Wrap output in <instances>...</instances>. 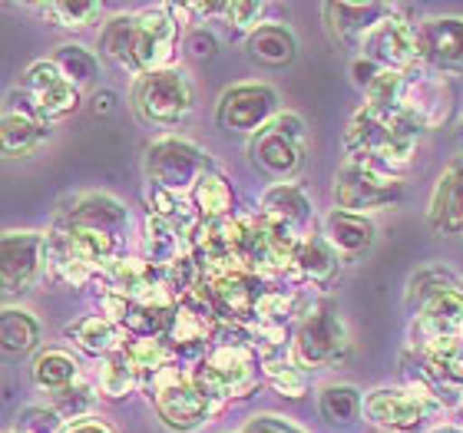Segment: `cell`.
I'll list each match as a JSON object with an SVG mask.
<instances>
[{
    "label": "cell",
    "mask_w": 463,
    "mask_h": 433,
    "mask_svg": "<svg viewBox=\"0 0 463 433\" xmlns=\"http://www.w3.org/2000/svg\"><path fill=\"white\" fill-rule=\"evenodd\" d=\"M179 24L183 20L175 17L169 4L136 14H116L99 30V57L133 80L173 67L175 47L183 40Z\"/></svg>",
    "instance_id": "1"
},
{
    "label": "cell",
    "mask_w": 463,
    "mask_h": 433,
    "mask_svg": "<svg viewBox=\"0 0 463 433\" xmlns=\"http://www.w3.org/2000/svg\"><path fill=\"white\" fill-rule=\"evenodd\" d=\"M420 136L424 133L404 113H381V109L361 103L357 113L347 119L345 153L347 159L401 175V169L414 163L417 149H420Z\"/></svg>",
    "instance_id": "2"
},
{
    "label": "cell",
    "mask_w": 463,
    "mask_h": 433,
    "mask_svg": "<svg viewBox=\"0 0 463 433\" xmlns=\"http://www.w3.org/2000/svg\"><path fill=\"white\" fill-rule=\"evenodd\" d=\"M193 377L199 381V387H203L205 394L213 397V400H219V404L251 397V391L259 387V377H261V357L251 347L249 327L219 325V331L213 337V347L193 367Z\"/></svg>",
    "instance_id": "3"
},
{
    "label": "cell",
    "mask_w": 463,
    "mask_h": 433,
    "mask_svg": "<svg viewBox=\"0 0 463 433\" xmlns=\"http://www.w3.org/2000/svg\"><path fill=\"white\" fill-rule=\"evenodd\" d=\"M146 387H149V400H153L159 424L173 433L203 430L213 417L222 414L225 407L205 394L189 367H179V364H169L163 374L153 377Z\"/></svg>",
    "instance_id": "4"
},
{
    "label": "cell",
    "mask_w": 463,
    "mask_h": 433,
    "mask_svg": "<svg viewBox=\"0 0 463 433\" xmlns=\"http://www.w3.org/2000/svg\"><path fill=\"white\" fill-rule=\"evenodd\" d=\"M195 83L179 67H165L146 77H136L129 87L133 113L153 129H179L195 113Z\"/></svg>",
    "instance_id": "5"
},
{
    "label": "cell",
    "mask_w": 463,
    "mask_h": 433,
    "mask_svg": "<svg viewBox=\"0 0 463 433\" xmlns=\"http://www.w3.org/2000/svg\"><path fill=\"white\" fill-rule=\"evenodd\" d=\"M288 354L305 374L338 367L351 354V331H347L338 308L328 305V301L308 305L305 315L298 318L295 334H291Z\"/></svg>",
    "instance_id": "6"
},
{
    "label": "cell",
    "mask_w": 463,
    "mask_h": 433,
    "mask_svg": "<svg viewBox=\"0 0 463 433\" xmlns=\"http://www.w3.org/2000/svg\"><path fill=\"white\" fill-rule=\"evenodd\" d=\"M213 169H215L213 155L205 153L203 146L173 133L153 139V143L146 146V155H143L146 185L165 189V193L183 195V199H189L195 183L205 173H213Z\"/></svg>",
    "instance_id": "7"
},
{
    "label": "cell",
    "mask_w": 463,
    "mask_h": 433,
    "mask_svg": "<svg viewBox=\"0 0 463 433\" xmlns=\"http://www.w3.org/2000/svg\"><path fill=\"white\" fill-rule=\"evenodd\" d=\"M249 155L261 175L275 183H295L308 159V126L298 113L281 109L265 129L251 136Z\"/></svg>",
    "instance_id": "8"
},
{
    "label": "cell",
    "mask_w": 463,
    "mask_h": 433,
    "mask_svg": "<svg viewBox=\"0 0 463 433\" xmlns=\"http://www.w3.org/2000/svg\"><path fill=\"white\" fill-rule=\"evenodd\" d=\"M335 209L354 215H371L381 209H394L404 199V183L401 175L384 173L377 165L345 159L341 169L335 173V189H331Z\"/></svg>",
    "instance_id": "9"
},
{
    "label": "cell",
    "mask_w": 463,
    "mask_h": 433,
    "mask_svg": "<svg viewBox=\"0 0 463 433\" xmlns=\"http://www.w3.org/2000/svg\"><path fill=\"white\" fill-rule=\"evenodd\" d=\"M440 400L430 387H374L364 394L361 414L371 427L381 433H404L417 430L430 414H440Z\"/></svg>",
    "instance_id": "10"
},
{
    "label": "cell",
    "mask_w": 463,
    "mask_h": 433,
    "mask_svg": "<svg viewBox=\"0 0 463 433\" xmlns=\"http://www.w3.org/2000/svg\"><path fill=\"white\" fill-rule=\"evenodd\" d=\"M20 97L27 103L14 107V113H27L40 123H60L80 109V99H83V89H77L63 73L57 70L53 60H33L27 70H24V80H20Z\"/></svg>",
    "instance_id": "11"
},
{
    "label": "cell",
    "mask_w": 463,
    "mask_h": 433,
    "mask_svg": "<svg viewBox=\"0 0 463 433\" xmlns=\"http://www.w3.org/2000/svg\"><path fill=\"white\" fill-rule=\"evenodd\" d=\"M279 113H281V99L275 87H269V83H232L222 97H219L215 119H219V126H222L225 133L255 136Z\"/></svg>",
    "instance_id": "12"
},
{
    "label": "cell",
    "mask_w": 463,
    "mask_h": 433,
    "mask_svg": "<svg viewBox=\"0 0 463 433\" xmlns=\"http://www.w3.org/2000/svg\"><path fill=\"white\" fill-rule=\"evenodd\" d=\"M367 63L377 70H391V73H411L420 67V50H417V24H407L397 17V10L387 20H381L371 37L357 50Z\"/></svg>",
    "instance_id": "13"
},
{
    "label": "cell",
    "mask_w": 463,
    "mask_h": 433,
    "mask_svg": "<svg viewBox=\"0 0 463 433\" xmlns=\"http://www.w3.org/2000/svg\"><path fill=\"white\" fill-rule=\"evenodd\" d=\"M47 268V235L33 229H17L0 235V281L24 295L37 285Z\"/></svg>",
    "instance_id": "14"
},
{
    "label": "cell",
    "mask_w": 463,
    "mask_h": 433,
    "mask_svg": "<svg viewBox=\"0 0 463 433\" xmlns=\"http://www.w3.org/2000/svg\"><path fill=\"white\" fill-rule=\"evenodd\" d=\"M450 109H454V93H450L444 77L427 73L424 63L407 73L401 113H404L420 133H427V129H440V126L450 119Z\"/></svg>",
    "instance_id": "15"
},
{
    "label": "cell",
    "mask_w": 463,
    "mask_h": 433,
    "mask_svg": "<svg viewBox=\"0 0 463 433\" xmlns=\"http://www.w3.org/2000/svg\"><path fill=\"white\" fill-rule=\"evenodd\" d=\"M427 229L440 239H463V153H457L437 175L427 202Z\"/></svg>",
    "instance_id": "16"
},
{
    "label": "cell",
    "mask_w": 463,
    "mask_h": 433,
    "mask_svg": "<svg viewBox=\"0 0 463 433\" xmlns=\"http://www.w3.org/2000/svg\"><path fill=\"white\" fill-rule=\"evenodd\" d=\"M338 271H341L338 251L325 241L321 229H308L298 239L295 251H291L285 278H291L301 288H328L331 281L338 278Z\"/></svg>",
    "instance_id": "17"
},
{
    "label": "cell",
    "mask_w": 463,
    "mask_h": 433,
    "mask_svg": "<svg viewBox=\"0 0 463 433\" xmlns=\"http://www.w3.org/2000/svg\"><path fill=\"white\" fill-rule=\"evenodd\" d=\"M57 221L60 225H87V229L109 231V235H119V239H123L126 229H129V209H126L116 195L83 193L63 202Z\"/></svg>",
    "instance_id": "18"
},
{
    "label": "cell",
    "mask_w": 463,
    "mask_h": 433,
    "mask_svg": "<svg viewBox=\"0 0 463 433\" xmlns=\"http://www.w3.org/2000/svg\"><path fill=\"white\" fill-rule=\"evenodd\" d=\"M417 50L424 67L463 70V17H430L417 24Z\"/></svg>",
    "instance_id": "19"
},
{
    "label": "cell",
    "mask_w": 463,
    "mask_h": 433,
    "mask_svg": "<svg viewBox=\"0 0 463 433\" xmlns=\"http://www.w3.org/2000/svg\"><path fill=\"white\" fill-rule=\"evenodd\" d=\"M325 27L345 50H361L371 30L394 14L391 4H325Z\"/></svg>",
    "instance_id": "20"
},
{
    "label": "cell",
    "mask_w": 463,
    "mask_h": 433,
    "mask_svg": "<svg viewBox=\"0 0 463 433\" xmlns=\"http://www.w3.org/2000/svg\"><path fill=\"white\" fill-rule=\"evenodd\" d=\"M454 334H463V288H444L420 301L411 325V344Z\"/></svg>",
    "instance_id": "21"
},
{
    "label": "cell",
    "mask_w": 463,
    "mask_h": 433,
    "mask_svg": "<svg viewBox=\"0 0 463 433\" xmlns=\"http://www.w3.org/2000/svg\"><path fill=\"white\" fill-rule=\"evenodd\" d=\"M259 212L305 235L315 221V202H311L308 189L301 183H271L259 199Z\"/></svg>",
    "instance_id": "22"
},
{
    "label": "cell",
    "mask_w": 463,
    "mask_h": 433,
    "mask_svg": "<svg viewBox=\"0 0 463 433\" xmlns=\"http://www.w3.org/2000/svg\"><path fill=\"white\" fill-rule=\"evenodd\" d=\"M321 235H325L331 249L338 251L341 265H345V261L361 259L374 245V221L367 219V215L328 209V215L321 219Z\"/></svg>",
    "instance_id": "23"
},
{
    "label": "cell",
    "mask_w": 463,
    "mask_h": 433,
    "mask_svg": "<svg viewBox=\"0 0 463 433\" xmlns=\"http://www.w3.org/2000/svg\"><path fill=\"white\" fill-rule=\"evenodd\" d=\"M43 337V325L30 308L7 305L0 308V361H24L33 354Z\"/></svg>",
    "instance_id": "24"
},
{
    "label": "cell",
    "mask_w": 463,
    "mask_h": 433,
    "mask_svg": "<svg viewBox=\"0 0 463 433\" xmlns=\"http://www.w3.org/2000/svg\"><path fill=\"white\" fill-rule=\"evenodd\" d=\"M50 129L47 123H40L27 113H7L0 116V159H24V155H33L37 149L50 143Z\"/></svg>",
    "instance_id": "25"
},
{
    "label": "cell",
    "mask_w": 463,
    "mask_h": 433,
    "mask_svg": "<svg viewBox=\"0 0 463 433\" xmlns=\"http://www.w3.org/2000/svg\"><path fill=\"white\" fill-rule=\"evenodd\" d=\"M185 255V231L173 221L159 219V215H146L143 239H139V259L149 261L153 268L165 271L175 259Z\"/></svg>",
    "instance_id": "26"
},
{
    "label": "cell",
    "mask_w": 463,
    "mask_h": 433,
    "mask_svg": "<svg viewBox=\"0 0 463 433\" xmlns=\"http://www.w3.org/2000/svg\"><path fill=\"white\" fill-rule=\"evenodd\" d=\"M63 337H67L77 351H83V354H90V357H99V361L116 354V351L123 347V331L109 318H103V315H87V318L70 321V325L63 327Z\"/></svg>",
    "instance_id": "27"
},
{
    "label": "cell",
    "mask_w": 463,
    "mask_h": 433,
    "mask_svg": "<svg viewBox=\"0 0 463 433\" xmlns=\"http://www.w3.org/2000/svg\"><path fill=\"white\" fill-rule=\"evenodd\" d=\"M189 205L199 221H222L235 215V189H232L229 175L219 173L215 165L213 173H205L195 189L189 193Z\"/></svg>",
    "instance_id": "28"
},
{
    "label": "cell",
    "mask_w": 463,
    "mask_h": 433,
    "mask_svg": "<svg viewBox=\"0 0 463 433\" xmlns=\"http://www.w3.org/2000/svg\"><path fill=\"white\" fill-rule=\"evenodd\" d=\"M245 50L261 67H288L298 53V43L285 24H261L245 37Z\"/></svg>",
    "instance_id": "29"
},
{
    "label": "cell",
    "mask_w": 463,
    "mask_h": 433,
    "mask_svg": "<svg viewBox=\"0 0 463 433\" xmlns=\"http://www.w3.org/2000/svg\"><path fill=\"white\" fill-rule=\"evenodd\" d=\"M119 354L126 357V364L133 367L139 384H149L153 377H159L165 367L173 364V351L163 337H123Z\"/></svg>",
    "instance_id": "30"
},
{
    "label": "cell",
    "mask_w": 463,
    "mask_h": 433,
    "mask_svg": "<svg viewBox=\"0 0 463 433\" xmlns=\"http://www.w3.org/2000/svg\"><path fill=\"white\" fill-rule=\"evenodd\" d=\"M30 381L37 391L43 394H53V391H63L67 384L80 381V361L63 347H50V351H40L33 367H30Z\"/></svg>",
    "instance_id": "31"
},
{
    "label": "cell",
    "mask_w": 463,
    "mask_h": 433,
    "mask_svg": "<svg viewBox=\"0 0 463 433\" xmlns=\"http://www.w3.org/2000/svg\"><path fill=\"white\" fill-rule=\"evenodd\" d=\"M261 377H265V384H269L275 394L288 397V400H298V397L308 394V374L291 361L288 351L261 357Z\"/></svg>",
    "instance_id": "32"
},
{
    "label": "cell",
    "mask_w": 463,
    "mask_h": 433,
    "mask_svg": "<svg viewBox=\"0 0 463 433\" xmlns=\"http://www.w3.org/2000/svg\"><path fill=\"white\" fill-rule=\"evenodd\" d=\"M50 60L57 63L60 73H63L77 89L93 87L99 77V57L93 53V50L83 47V43H63V47L53 50V57Z\"/></svg>",
    "instance_id": "33"
},
{
    "label": "cell",
    "mask_w": 463,
    "mask_h": 433,
    "mask_svg": "<svg viewBox=\"0 0 463 433\" xmlns=\"http://www.w3.org/2000/svg\"><path fill=\"white\" fill-rule=\"evenodd\" d=\"M361 404H364V394L351 384H328L318 394V410L321 417L335 427H347L354 424L361 417Z\"/></svg>",
    "instance_id": "34"
},
{
    "label": "cell",
    "mask_w": 463,
    "mask_h": 433,
    "mask_svg": "<svg viewBox=\"0 0 463 433\" xmlns=\"http://www.w3.org/2000/svg\"><path fill=\"white\" fill-rule=\"evenodd\" d=\"M33 10L63 30H83L90 24H97L107 7L93 4V0H50V4H33Z\"/></svg>",
    "instance_id": "35"
},
{
    "label": "cell",
    "mask_w": 463,
    "mask_h": 433,
    "mask_svg": "<svg viewBox=\"0 0 463 433\" xmlns=\"http://www.w3.org/2000/svg\"><path fill=\"white\" fill-rule=\"evenodd\" d=\"M50 397V407L57 410L60 417H63V424H73V420H87V417H93V410H97V387L90 384V381H73V384H67L63 391H53Z\"/></svg>",
    "instance_id": "36"
},
{
    "label": "cell",
    "mask_w": 463,
    "mask_h": 433,
    "mask_svg": "<svg viewBox=\"0 0 463 433\" xmlns=\"http://www.w3.org/2000/svg\"><path fill=\"white\" fill-rule=\"evenodd\" d=\"M139 387V377L133 374V367L126 364V357L116 351V354L103 357L97 367V394L107 397V400H123Z\"/></svg>",
    "instance_id": "37"
},
{
    "label": "cell",
    "mask_w": 463,
    "mask_h": 433,
    "mask_svg": "<svg viewBox=\"0 0 463 433\" xmlns=\"http://www.w3.org/2000/svg\"><path fill=\"white\" fill-rule=\"evenodd\" d=\"M63 417L53 410L50 404H27L20 407L14 417V433H63Z\"/></svg>",
    "instance_id": "38"
},
{
    "label": "cell",
    "mask_w": 463,
    "mask_h": 433,
    "mask_svg": "<svg viewBox=\"0 0 463 433\" xmlns=\"http://www.w3.org/2000/svg\"><path fill=\"white\" fill-rule=\"evenodd\" d=\"M444 288H463V285L447 268H420L411 278V285H407V298L420 305L424 298H430V295H437V291Z\"/></svg>",
    "instance_id": "39"
},
{
    "label": "cell",
    "mask_w": 463,
    "mask_h": 433,
    "mask_svg": "<svg viewBox=\"0 0 463 433\" xmlns=\"http://www.w3.org/2000/svg\"><path fill=\"white\" fill-rule=\"evenodd\" d=\"M261 14H265V4H249V0H239V4H219V17L225 20V27L239 30L249 37L251 30L261 27Z\"/></svg>",
    "instance_id": "40"
},
{
    "label": "cell",
    "mask_w": 463,
    "mask_h": 433,
    "mask_svg": "<svg viewBox=\"0 0 463 433\" xmlns=\"http://www.w3.org/2000/svg\"><path fill=\"white\" fill-rule=\"evenodd\" d=\"M239 433H308L305 427H298L291 417L281 414H255L249 424L241 427Z\"/></svg>",
    "instance_id": "41"
},
{
    "label": "cell",
    "mask_w": 463,
    "mask_h": 433,
    "mask_svg": "<svg viewBox=\"0 0 463 433\" xmlns=\"http://www.w3.org/2000/svg\"><path fill=\"white\" fill-rule=\"evenodd\" d=\"M185 47H189V53H193V57H213L215 50H219V37H215L213 30L199 27L195 33H189V37H185Z\"/></svg>",
    "instance_id": "42"
},
{
    "label": "cell",
    "mask_w": 463,
    "mask_h": 433,
    "mask_svg": "<svg viewBox=\"0 0 463 433\" xmlns=\"http://www.w3.org/2000/svg\"><path fill=\"white\" fill-rule=\"evenodd\" d=\"M63 433H116L107 420H97V417H87V420H73V424L63 427Z\"/></svg>",
    "instance_id": "43"
},
{
    "label": "cell",
    "mask_w": 463,
    "mask_h": 433,
    "mask_svg": "<svg viewBox=\"0 0 463 433\" xmlns=\"http://www.w3.org/2000/svg\"><path fill=\"white\" fill-rule=\"evenodd\" d=\"M450 394H454V410H457V414L463 417V381H460V384L454 387V391H450Z\"/></svg>",
    "instance_id": "44"
},
{
    "label": "cell",
    "mask_w": 463,
    "mask_h": 433,
    "mask_svg": "<svg viewBox=\"0 0 463 433\" xmlns=\"http://www.w3.org/2000/svg\"><path fill=\"white\" fill-rule=\"evenodd\" d=\"M430 433H463L460 427H434Z\"/></svg>",
    "instance_id": "45"
},
{
    "label": "cell",
    "mask_w": 463,
    "mask_h": 433,
    "mask_svg": "<svg viewBox=\"0 0 463 433\" xmlns=\"http://www.w3.org/2000/svg\"><path fill=\"white\" fill-rule=\"evenodd\" d=\"M457 129L463 133V109H460V116H457Z\"/></svg>",
    "instance_id": "46"
},
{
    "label": "cell",
    "mask_w": 463,
    "mask_h": 433,
    "mask_svg": "<svg viewBox=\"0 0 463 433\" xmlns=\"http://www.w3.org/2000/svg\"><path fill=\"white\" fill-rule=\"evenodd\" d=\"M7 433H14V430H7Z\"/></svg>",
    "instance_id": "47"
}]
</instances>
